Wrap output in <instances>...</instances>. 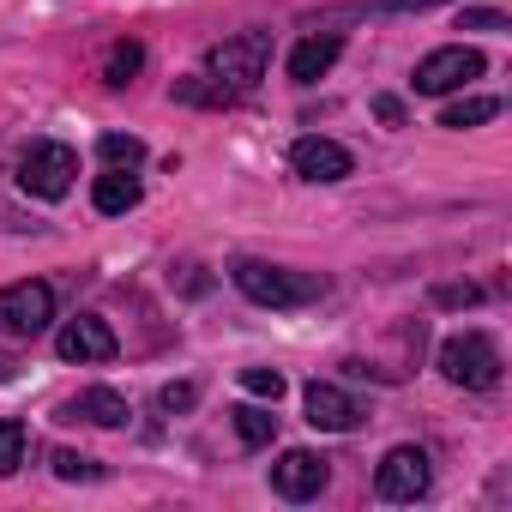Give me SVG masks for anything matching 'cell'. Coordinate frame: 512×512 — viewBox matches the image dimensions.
Instances as JSON below:
<instances>
[{
	"instance_id": "cell-11",
	"label": "cell",
	"mask_w": 512,
	"mask_h": 512,
	"mask_svg": "<svg viewBox=\"0 0 512 512\" xmlns=\"http://www.w3.org/2000/svg\"><path fill=\"white\" fill-rule=\"evenodd\" d=\"M302 404H308V422L326 428V434H350V428L362 422V404H356L350 392H338L332 380H314V386L302 392Z\"/></svg>"
},
{
	"instance_id": "cell-26",
	"label": "cell",
	"mask_w": 512,
	"mask_h": 512,
	"mask_svg": "<svg viewBox=\"0 0 512 512\" xmlns=\"http://www.w3.org/2000/svg\"><path fill=\"white\" fill-rule=\"evenodd\" d=\"M374 115H380L386 127H404V103H398V97H374Z\"/></svg>"
},
{
	"instance_id": "cell-8",
	"label": "cell",
	"mask_w": 512,
	"mask_h": 512,
	"mask_svg": "<svg viewBox=\"0 0 512 512\" xmlns=\"http://www.w3.org/2000/svg\"><path fill=\"white\" fill-rule=\"evenodd\" d=\"M290 163H296V175H302V181H344V175L356 169V157H350L338 139H326V133L296 139V145H290Z\"/></svg>"
},
{
	"instance_id": "cell-7",
	"label": "cell",
	"mask_w": 512,
	"mask_h": 512,
	"mask_svg": "<svg viewBox=\"0 0 512 512\" xmlns=\"http://www.w3.org/2000/svg\"><path fill=\"white\" fill-rule=\"evenodd\" d=\"M374 494L380 500H422L428 494V452L422 446H392L374 470Z\"/></svg>"
},
{
	"instance_id": "cell-16",
	"label": "cell",
	"mask_w": 512,
	"mask_h": 512,
	"mask_svg": "<svg viewBox=\"0 0 512 512\" xmlns=\"http://www.w3.org/2000/svg\"><path fill=\"white\" fill-rule=\"evenodd\" d=\"M494 115H500V103H494V97H464V103H446L440 127L464 133V127H482V121H494Z\"/></svg>"
},
{
	"instance_id": "cell-27",
	"label": "cell",
	"mask_w": 512,
	"mask_h": 512,
	"mask_svg": "<svg viewBox=\"0 0 512 512\" xmlns=\"http://www.w3.org/2000/svg\"><path fill=\"white\" fill-rule=\"evenodd\" d=\"M374 7H416L422 13V7H440V0H374Z\"/></svg>"
},
{
	"instance_id": "cell-4",
	"label": "cell",
	"mask_w": 512,
	"mask_h": 512,
	"mask_svg": "<svg viewBox=\"0 0 512 512\" xmlns=\"http://www.w3.org/2000/svg\"><path fill=\"white\" fill-rule=\"evenodd\" d=\"M440 374H446L452 386H470V392L500 386V350H494V338H488V332H458V338H446V344H440Z\"/></svg>"
},
{
	"instance_id": "cell-23",
	"label": "cell",
	"mask_w": 512,
	"mask_h": 512,
	"mask_svg": "<svg viewBox=\"0 0 512 512\" xmlns=\"http://www.w3.org/2000/svg\"><path fill=\"white\" fill-rule=\"evenodd\" d=\"M175 97H181V103H235V97H223L211 79H181V85H175Z\"/></svg>"
},
{
	"instance_id": "cell-14",
	"label": "cell",
	"mask_w": 512,
	"mask_h": 512,
	"mask_svg": "<svg viewBox=\"0 0 512 512\" xmlns=\"http://www.w3.org/2000/svg\"><path fill=\"white\" fill-rule=\"evenodd\" d=\"M91 205H97L103 217H121V211H133V205H139V181H133L127 169H115V175H97V187H91Z\"/></svg>"
},
{
	"instance_id": "cell-21",
	"label": "cell",
	"mask_w": 512,
	"mask_h": 512,
	"mask_svg": "<svg viewBox=\"0 0 512 512\" xmlns=\"http://www.w3.org/2000/svg\"><path fill=\"white\" fill-rule=\"evenodd\" d=\"M241 386H247L253 398H272V404L284 398V374H278V368H241Z\"/></svg>"
},
{
	"instance_id": "cell-6",
	"label": "cell",
	"mask_w": 512,
	"mask_h": 512,
	"mask_svg": "<svg viewBox=\"0 0 512 512\" xmlns=\"http://www.w3.org/2000/svg\"><path fill=\"white\" fill-rule=\"evenodd\" d=\"M482 55L476 49H464V43H452V49H434V55H422L416 61V91L422 97H446V91H458V85H470V79H482Z\"/></svg>"
},
{
	"instance_id": "cell-13",
	"label": "cell",
	"mask_w": 512,
	"mask_h": 512,
	"mask_svg": "<svg viewBox=\"0 0 512 512\" xmlns=\"http://www.w3.org/2000/svg\"><path fill=\"white\" fill-rule=\"evenodd\" d=\"M338 55H344V37H332V31H326V37H302V43L290 49V79H296V85H314V79L332 73Z\"/></svg>"
},
{
	"instance_id": "cell-5",
	"label": "cell",
	"mask_w": 512,
	"mask_h": 512,
	"mask_svg": "<svg viewBox=\"0 0 512 512\" xmlns=\"http://www.w3.org/2000/svg\"><path fill=\"white\" fill-rule=\"evenodd\" d=\"M49 320H55V290H49V284L25 278V284H7V290H0V332L37 338V332H49Z\"/></svg>"
},
{
	"instance_id": "cell-3",
	"label": "cell",
	"mask_w": 512,
	"mask_h": 512,
	"mask_svg": "<svg viewBox=\"0 0 512 512\" xmlns=\"http://www.w3.org/2000/svg\"><path fill=\"white\" fill-rule=\"evenodd\" d=\"M73 175H79V151L61 145V139H31L25 157H19V187L31 199H67Z\"/></svg>"
},
{
	"instance_id": "cell-2",
	"label": "cell",
	"mask_w": 512,
	"mask_h": 512,
	"mask_svg": "<svg viewBox=\"0 0 512 512\" xmlns=\"http://www.w3.org/2000/svg\"><path fill=\"white\" fill-rule=\"evenodd\" d=\"M266 61H272V37H266V31H241V37H223V43L205 55V79H211L223 97H247L253 85L266 79Z\"/></svg>"
},
{
	"instance_id": "cell-15",
	"label": "cell",
	"mask_w": 512,
	"mask_h": 512,
	"mask_svg": "<svg viewBox=\"0 0 512 512\" xmlns=\"http://www.w3.org/2000/svg\"><path fill=\"white\" fill-rule=\"evenodd\" d=\"M229 416H235L241 446H272V440H278V416H272V410H260V404H235Z\"/></svg>"
},
{
	"instance_id": "cell-20",
	"label": "cell",
	"mask_w": 512,
	"mask_h": 512,
	"mask_svg": "<svg viewBox=\"0 0 512 512\" xmlns=\"http://www.w3.org/2000/svg\"><path fill=\"white\" fill-rule=\"evenodd\" d=\"M55 476H61V482H97V476H103V464H97V458H85V452H55Z\"/></svg>"
},
{
	"instance_id": "cell-1",
	"label": "cell",
	"mask_w": 512,
	"mask_h": 512,
	"mask_svg": "<svg viewBox=\"0 0 512 512\" xmlns=\"http://www.w3.org/2000/svg\"><path fill=\"white\" fill-rule=\"evenodd\" d=\"M229 278H235V290L247 302H260V308H308V302L326 296L320 272H290V266H266V260H241Z\"/></svg>"
},
{
	"instance_id": "cell-25",
	"label": "cell",
	"mask_w": 512,
	"mask_h": 512,
	"mask_svg": "<svg viewBox=\"0 0 512 512\" xmlns=\"http://www.w3.org/2000/svg\"><path fill=\"white\" fill-rule=\"evenodd\" d=\"M157 404H163L169 416H175V410H193V404H199V386H187V380H175V386H163V392H157Z\"/></svg>"
},
{
	"instance_id": "cell-9",
	"label": "cell",
	"mask_w": 512,
	"mask_h": 512,
	"mask_svg": "<svg viewBox=\"0 0 512 512\" xmlns=\"http://www.w3.org/2000/svg\"><path fill=\"white\" fill-rule=\"evenodd\" d=\"M55 350H61V362H109V356L121 350V338L109 332V320L79 314V320H67V326H61Z\"/></svg>"
},
{
	"instance_id": "cell-12",
	"label": "cell",
	"mask_w": 512,
	"mask_h": 512,
	"mask_svg": "<svg viewBox=\"0 0 512 512\" xmlns=\"http://www.w3.org/2000/svg\"><path fill=\"white\" fill-rule=\"evenodd\" d=\"M61 422H91V428H127V398L121 392H109V386H85L79 398H67L61 410H55Z\"/></svg>"
},
{
	"instance_id": "cell-10",
	"label": "cell",
	"mask_w": 512,
	"mask_h": 512,
	"mask_svg": "<svg viewBox=\"0 0 512 512\" xmlns=\"http://www.w3.org/2000/svg\"><path fill=\"white\" fill-rule=\"evenodd\" d=\"M326 458L320 452H302V446H290L278 464H272V488L284 494V500H314L320 488H326Z\"/></svg>"
},
{
	"instance_id": "cell-22",
	"label": "cell",
	"mask_w": 512,
	"mask_h": 512,
	"mask_svg": "<svg viewBox=\"0 0 512 512\" xmlns=\"http://www.w3.org/2000/svg\"><path fill=\"white\" fill-rule=\"evenodd\" d=\"M458 31H506V13H494V7H464V13H458Z\"/></svg>"
},
{
	"instance_id": "cell-17",
	"label": "cell",
	"mask_w": 512,
	"mask_h": 512,
	"mask_svg": "<svg viewBox=\"0 0 512 512\" xmlns=\"http://www.w3.org/2000/svg\"><path fill=\"white\" fill-rule=\"evenodd\" d=\"M97 151H103V163H109V169H139V163H145V145H139L133 133H103V139H97Z\"/></svg>"
},
{
	"instance_id": "cell-19",
	"label": "cell",
	"mask_w": 512,
	"mask_h": 512,
	"mask_svg": "<svg viewBox=\"0 0 512 512\" xmlns=\"http://www.w3.org/2000/svg\"><path fill=\"white\" fill-rule=\"evenodd\" d=\"M25 446H31L25 422H0V476H13L25 464Z\"/></svg>"
},
{
	"instance_id": "cell-24",
	"label": "cell",
	"mask_w": 512,
	"mask_h": 512,
	"mask_svg": "<svg viewBox=\"0 0 512 512\" xmlns=\"http://www.w3.org/2000/svg\"><path fill=\"white\" fill-rule=\"evenodd\" d=\"M434 302H440V308H476V302H482V290H476V284H440V290H434Z\"/></svg>"
},
{
	"instance_id": "cell-18",
	"label": "cell",
	"mask_w": 512,
	"mask_h": 512,
	"mask_svg": "<svg viewBox=\"0 0 512 512\" xmlns=\"http://www.w3.org/2000/svg\"><path fill=\"white\" fill-rule=\"evenodd\" d=\"M139 67H145V49H139V43H115V49H109V61H103V79L121 91Z\"/></svg>"
}]
</instances>
